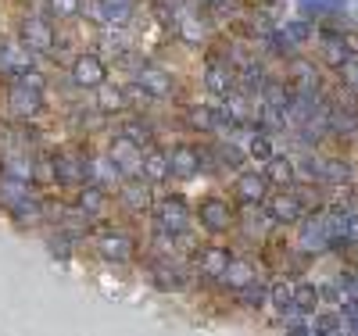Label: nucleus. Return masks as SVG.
I'll use <instances>...</instances> for the list:
<instances>
[{
    "mask_svg": "<svg viewBox=\"0 0 358 336\" xmlns=\"http://www.w3.org/2000/svg\"><path fill=\"white\" fill-rule=\"evenodd\" d=\"M197 215H201V222L208 226V229H226L229 222H233V207L222 200V197H204L201 200V207H197Z\"/></svg>",
    "mask_w": 358,
    "mask_h": 336,
    "instance_id": "f257e3e1",
    "label": "nucleus"
},
{
    "mask_svg": "<svg viewBox=\"0 0 358 336\" xmlns=\"http://www.w3.org/2000/svg\"><path fill=\"white\" fill-rule=\"evenodd\" d=\"M305 215L301 200H297V193H273L268 197V219L273 222H297Z\"/></svg>",
    "mask_w": 358,
    "mask_h": 336,
    "instance_id": "f03ea898",
    "label": "nucleus"
},
{
    "mask_svg": "<svg viewBox=\"0 0 358 336\" xmlns=\"http://www.w3.org/2000/svg\"><path fill=\"white\" fill-rule=\"evenodd\" d=\"M233 190H236V197H241V200L258 204L268 193V179L258 175V172H241V175H236V182H233Z\"/></svg>",
    "mask_w": 358,
    "mask_h": 336,
    "instance_id": "7ed1b4c3",
    "label": "nucleus"
},
{
    "mask_svg": "<svg viewBox=\"0 0 358 336\" xmlns=\"http://www.w3.org/2000/svg\"><path fill=\"white\" fill-rule=\"evenodd\" d=\"M72 79H76L79 86H101V82H104V65H101V57H94V54L76 57Z\"/></svg>",
    "mask_w": 358,
    "mask_h": 336,
    "instance_id": "20e7f679",
    "label": "nucleus"
},
{
    "mask_svg": "<svg viewBox=\"0 0 358 336\" xmlns=\"http://www.w3.org/2000/svg\"><path fill=\"white\" fill-rule=\"evenodd\" d=\"M136 86L143 89V94H151V97H169L172 94V79L162 68H143L136 75Z\"/></svg>",
    "mask_w": 358,
    "mask_h": 336,
    "instance_id": "39448f33",
    "label": "nucleus"
},
{
    "mask_svg": "<svg viewBox=\"0 0 358 336\" xmlns=\"http://www.w3.org/2000/svg\"><path fill=\"white\" fill-rule=\"evenodd\" d=\"M197 165H201V154H197V150L194 147H176L172 150V154H169V168L176 172V175H194L197 172Z\"/></svg>",
    "mask_w": 358,
    "mask_h": 336,
    "instance_id": "423d86ee",
    "label": "nucleus"
},
{
    "mask_svg": "<svg viewBox=\"0 0 358 336\" xmlns=\"http://www.w3.org/2000/svg\"><path fill=\"white\" fill-rule=\"evenodd\" d=\"M265 179L276 182V187H290V182L297 179V168H294L290 158H273V161L265 165Z\"/></svg>",
    "mask_w": 358,
    "mask_h": 336,
    "instance_id": "0eeeda50",
    "label": "nucleus"
},
{
    "mask_svg": "<svg viewBox=\"0 0 358 336\" xmlns=\"http://www.w3.org/2000/svg\"><path fill=\"white\" fill-rule=\"evenodd\" d=\"M204 82H208V89H212V94H219V97H229V94H233V72L222 68V65H208Z\"/></svg>",
    "mask_w": 358,
    "mask_h": 336,
    "instance_id": "6e6552de",
    "label": "nucleus"
},
{
    "mask_svg": "<svg viewBox=\"0 0 358 336\" xmlns=\"http://www.w3.org/2000/svg\"><path fill=\"white\" fill-rule=\"evenodd\" d=\"M25 43H29V50H50L54 36H50V29L40 18H29L25 22Z\"/></svg>",
    "mask_w": 358,
    "mask_h": 336,
    "instance_id": "1a4fd4ad",
    "label": "nucleus"
},
{
    "mask_svg": "<svg viewBox=\"0 0 358 336\" xmlns=\"http://www.w3.org/2000/svg\"><path fill=\"white\" fill-rule=\"evenodd\" d=\"M140 165H143V172L151 175L155 182H162V179L172 175V168H169V154H162V150H147Z\"/></svg>",
    "mask_w": 358,
    "mask_h": 336,
    "instance_id": "9d476101",
    "label": "nucleus"
},
{
    "mask_svg": "<svg viewBox=\"0 0 358 336\" xmlns=\"http://www.w3.org/2000/svg\"><path fill=\"white\" fill-rule=\"evenodd\" d=\"M11 104H15V111H22V115H36L40 111V94H29V86H11Z\"/></svg>",
    "mask_w": 358,
    "mask_h": 336,
    "instance_id": "9b49d317",
    "label": "nucleus"
},
{
    "mask_svg": "<svg viewBox=\"0 0 358 336\" xmlns=\"http://www.w3.org/2000/svg\"><path fill=\"white\" fill-rule=\"evenodd\" d=\"M54 179H62V182H83L86 179V165H79L72 158H57L54 161Z\"/></svg>",
    "mask_w": 358,
    "mask_h": 336,
    "instance_id": "f8f14e48",
    "label": "nucleus"
},
{
    "mask_svg": "<svg viewBox=\"0 0 358 336\" xmlns=\"http://www.w3.org/2000/svg\"><path fill=\"white\" fill-rule=\"evenodd\" d=\"M226 283H233V286H251V283H255V268H251L248 261H229Z\"/></svg>",
    "mask_w": 358,
    "mask_h": 336,
    "instance_id": "ddd939ff",
    "label": "nucleus"
},
{
    "mask_svg": "<svg viewBox=\"0 0 358 336\" xmlns=\"http://www.w3.org/2000/svg\"><path fill=\"white\" fill-rule=\"evenodd\" d=\"M79 204H83L86 211H104V204H108V197H104V187H97V182H90V187H83V197H79Z\"/></svg>",
    "mask_w": 358,
    "mask_h": 336,
    "instance_id": "4468645a",
    "label": "nucleus"
},
{
    "mask_svg": "<svg viewBox=\"0 0 358 336\" xmlns=\"http://www.w3.org/2000/svg\"><path fill=\"white\" fill-rule=\"evenodd\" d=\"M294 308H301V312H315L319 308V290L315 286H308V283H301L294 290Z\"/></svg>",
    "mask_w": 358,
    "mask_h": 336,
    "instance_id": "2eb2a0df",
    "label": "nucleus"
},
{
    "mask_svg": "<svg viewBox=\"0 0 358 336\" xmlns=\"http://www.w3.org/2000/svg\"><path fill=\"white\" fill-rule=\"evenodd\" d=\"M248 154L255 158V161H262V165H268L276 154H273V143H268V136H251V143H248Z\"/></svg>",
    "mask_w": 358,
    "mask_h": 336,
    "instance_id": "dca6fc26",
    "label": "nucleus"
},
{
    "mask_svg": "<svg viewBox=\"0 0 358 336\" xmlns=\"http://www.w3.org/2000/svg\"><path fill=\"white\" fill-rule=\"evenodd\" d=\"M204 268L212 272V276H226V268H229V251L226 247H212L204 258Z\"/></svg>",
    "mask_w": 358,
    "mask_h": 336,
    "instance_id": "f3484780",
    "label": "nucleus"
},
{
    "mask_svg": "<svg viewBox=\"0 0 358 336\" xmlns=\"http://www.w3.org/2000/svg\"><path fill=\"white\" fill-rule=\"evenodd\" d=\"M183 219H187V211H183V204H179V200H165L162 204V226L179 229V226H183Z\"/></svg>",
    "mask_w": 358,
    "mask_h": 336,
    "instance_id": "a211bd4d",
    "label": "nucleus"
},
{
    "mask_svg": "<svg viewBox=\"0 0 358 336\" xmlns=\"http://www.w3.org/2000/svg\"><path fill=\"white\" fill-rule=\"evenodd\" d=\"M322 61H326L330 68H341L344 61H348V47H344V40H330V43H326V47H322Z\"/></svg>",
    "mask_w": 358,
    "mask_h": 336,
    "instance_id": "6ab92c4d",
    "label": "nucleus"
},
{
    "mask_svg": "<svg viewBox=\"0 0 358 336\" xmlns=\"http://www.w3.org/2000/svg\"><path fill=\"white\" fill-rule=\"evenodd\" d=\"M337 72H341V82H344L348 89H358V57H348Z\"/></svg>",
    "mask_w": 358,
    "mask_h": 336,
    "instance_id": "aec40b11",
    "label": "nucleus"
},
{
    "mask_svg": "<svg viewBox=\"0 0 358 336\" xmlns=\"http://www.w3.org/2000/svg\"><path fill=\"white\" fill-rule=\"evenodd\" d=\"M122 197H126V204H129V207H147V190H143V187H136V182H129V187L122 190Z\"/></svg>",
    "mask_w": 358,
    "mask_h": 336,
    "instance_id": "412c9836",
    "label": "nucleus"
},
{
    "mask_svg": "<svg viewBox=\"0 0 358 336\" xmlns=\"http://www.w3.org/2000/svg\"><path fill=\"white\" fill-rule=\"evenodd\" d=\"M326 179H334V182H341V179H351V168H348V161H326Z\"/></svg>",
    "mask_w": 358,
    "mask_h": 336,
    "instance_id": "4be33fe9",
    "label": "nucleus"
},
{
    "mask_svg": "<svg viewBox=\"0 0 358 336\" xmlns=\"http://www.w3.org/2000/svg\"><path fill=\"white\" fill-rule=\"evenodd\" d=\"M287 33H290V40H297V43H305V40L312 36V29H308V22H301V18H294V22H287Z\"/></svg>",
    "mask_w": 358,
    "mask_h": 336,
    "instance_id": "5701e85b",
    "label": "nucleus"
},
{
    "mask_svg": "<svg viewBox=\"0 0 358 336\" xmlns=\"http://www.w3.org/2000/svg\"><path fill=\"white\" fill-rule=\"evenodd\" d=\"M50 8L57 11V18H72L83 4H79V0H50Z\"/></svg>",
    "mask_w": 358,
    "mask_h": 336,
    "instance_id": "b1692460",
    "label": "nucleus"
},
{
    "mask_svg": "<svg viewBox=\"0 0 358 336\" xmlns=\"http://www.w3.org/2000/svg\"><path fill=\"white\" fill-rule=\"evenodd\" d=\"M126 247H129V243H126L122 236H118V240H108V243H104V251H108V254H126Z\"/></svg>",
    "mask_w": 358,
    "mask_h": 336,
    "instance_id": "393cba45",
    "label": "nucleus"
},
{
    "mask_svg": "<svg viewBox=\"0 0 358 336\" xmlns=\"http://www.w3.org/2000/svg\"><path fill=\"white\" fill-rule=\"evenodd\" d=\"M344 236H348V240H358V215L344 219Z\"/></svg>",
    "mask_w": 358,
    "mask_h": 336,
    "instance_id": "a878e982",
    "label": "nucleus"
},
{
    "mask_svg": "<svg viewBox=\"0 0 358 336\" xmlns=\"http://www.w3.org/2000/svg\"><path fill=\"white\" fill-rule=\"evenodd\" d=\"M101 101H104V104H115V111L122 108V94H111V89H104V94H101Z\"/></svg>",
    "mask_w": 358,
    "mask_h": 336,
    "instance_id": "bb28decb",
    "label": "nucleus"
},
{
    "mask_svg": "<svg viewBox=\"0 0 358 336\" xmlns=\"http://www.w3.org/2000/svg\"><path fill=\"white\" fill-rule=\"evenodd\" d=\"M341 40H344V47L351 54H358V33H341Z\"/></svg>",
    "mask_w": 358,
    "mask_h": 336,
    "instance_id": "cd10ccee",
    "label": "nucleus"
}]
</instances>
